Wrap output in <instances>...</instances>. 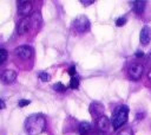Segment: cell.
I'll return each instance as SVG.
<instances>
[{"label": "cell", "mask_w": 151, "mask_h": 135, "mask_svg": "<svg viewBox=\"0 0 151 135\" xmlns=\"http://www.w3.org/2000/svg\"><path fill=\"white\" fill-rule=\"evenodd\" d=\"M29 19H31V22H32L33 27H39L41 25V15H40V13H38V12L33 13L32 17H29Z\"/></svg>", "instance_id": "obj_14"}, {"label": "cell", "mask_w": 151, "mask_h": 135, "mask_svg": "<svg viewBox=\"0 0 151 135\" xmlns=\"http://www.w3.org/2000/svg\"><path fill=\"white\" fill-rule=\"evenodd\" d=\"M14 53L19 58H21L24 60H27V59L32 58V56H33V49L31 46H28V45H20V46H18V47L14 49Z\"/></svg>", "instance_id": "obj_4"}, {"label": "cell", "mask_w": 151, "mask_h": 135, "mask_svg": "<svg viewBox=\"0 0 151 135\" xmlns=\"http://www.w3.org/2000/svg\"><path fill=\"white\" fill-rule=\"evenodd\" d=\"M83 5H85V6H88V5H91V4H93V1L92 0H90V1H87V0H81L80 1Z\"/></svg>", "instance_id": "obj_23"}, {"label": "cell", "mask_w": 151, "mask_h": 135, "mask_svg": "<svg viewBox=\"0 0 151 135\" xmlns=\"http://www.w3.org/2000/svg\"><path fill=\"white\" fill-rule=\"evenodd\" d=\"M146 7V2L143 1V0H137V1H133V11L137 13V14H142L144 12Z\"/></svg>", "instance_id": "obj_12"}, {"label": "cell", "mask_w": 151, "mask_h": 135, "mask_svg": "<svg viewBox=\"0 0 151 135\" xmlns=\"http://www.w3.org/2000/svg\"><path fill=\"white\" fill-rule=\"evenodd\" d=\"M31 26H32L31 19L29 18H22L17 25V32L19 34H25L31 30Z\"/></svg>", "instance_id": "obj_8"}, {"label": "cell", "mask_w": 151, "mask_h": 135, "mask_svg": "<svg viewBox=\"0 0 151 135\" xmlns=\"http://www.w3.org/2000/svg\"><path fill=\"white\" fill-rule=\"evenodd\" d=\"M25 129L29 135H39L46 129V118L41 114H33L25 121Z\"/></svg>", "instance_id": "obj_1"}, {"label": "cell", "mask_w": 151, "mask_h": 135, "mask_svg": "<svg viewBox=\"0 0 151 135\" xmlns=\"http://www.w3.org/2000/svg\"><path fill=\"white\" fill-rule=\"evenodd\" d=\"M0 79L7 84L14 82L17 79V72L14 70H11V69H7L5 71H2V73L0 75Z\"/></svg>", "instance_id": "obj_9"}, {"label": "cell", "mask_w": 151, "mask_h": 135, "mask_svg": "<svg viewBox=\"0 0 151 135\" xmlns=\"http://www.w3.org/2000/svg\"><path fill=\"white\" fill-rule=\"evenodd\" d=\"M139 40H140V43L144 44V45H146V44L150 43V40H151V27H150V26L145 25V26L140 30Z\"/></svg>", "instance_id": "obj_10"}, {"label": "cell", "mask_w": 151, "mask_h": 135, "mask_svg": "<svg viewBox=\"0 0 151 135\" xmlns=\"http://www.w3.org/2000/svg\"><path fill=\"white\" fill-rule=\"evenodd\" d=\"M125 22H126V18H125V17H120V18H118V19L116 20V25H117V26H123Z\"/></svg>", "instance_id": "obj_20"}, {"label": "cell", "mask_w": 151, "mask_h": 135, "mask_svg": "<svg viewBox=\"0 0 151 135\" xmlns=\"http://www.w3.org/2000/svg\"><path fill=\"white\" fill-rule=\"evenodd\" d=\"M7 56H8V52L5 49H0V64H2L7 59Z\"/></svg>", "instance_id": "obj_15"}, {"label": "cell", "mask_w": 151, "mask_h": 135, "mask_svg": "<svg viewBox=\"0 0 151 135\" xmlns=\"http://www.w3.org/2000/svg\"><path fill=\"white\" fill-rule=\"evenodd\" d=\"M127 116H129V107L126 105H120L114 114L112 115V120L111 123L113 126L114 129H119L120 127H123L126 121H127Z\"/></svg>", "instance_id": "obj_2"}, {"label": "cell", "mask_w": 151, "mask_h": 135, "mask_svg": "<svg viewBox=\"0 0 151 135\" xmlns=\"http://www.w3.org/2000/svg\"><path fill=\"white\" fill-rule=\"evenodd\" d=\"M29 103H31L29 99H20V101L18 102V105H19V107H26V105H28Z\"/></svg>", "instance_id": "obj_21"}, {"label": "cell", "mask_w": 151, "mask_h": 135, "mask_svg": "<svg viewBox=\"0 0 151 135\" xmlns=\"http://www.w3.org/2000/svg\"><path fill=\"white\" fill-rule=\"evenodd\" d=\"M118 135H133V133H132V130L130 128H125V129L120 130L118 133Z\"/></svg>", "instance_id": "obj_19"}, {"label": "cell", "mask_w": 151, "mask_h": 135, "mask_svg": "<svg viewBox=\"0 0 151 135\" xmlns=\"http://www.w3.org/2000/svg\"><path fill=\"white\" fill-rule=\"evenodd\" d=\"M90 112L93 117L99 118L101 116H104V105L100 102H92L90 104Z\"/></svg>", "instance_id": "obj_7"}, {"label": "cell", "mask_w": 151, "mask_h": 135, "mask_svg": "<svg viewBox=\"0 0 151 135\" xmlns=\"http://www.w3.org/2000/svg\"><path fill=\"white\" fill-rule=\"evenodd\" d=\"M68 75L72 76V77L76 75V66H71V68L68 69Z\"/></svg>", "instance_id": "obj_22"}, {"label": "cell", "mask_w": 151, "mask_h": 135, "mask_svg": "<svg viewBox=\"0 0 151 135\" xmlns=\"http://www.w3.org/2000/svg\"><path fill=\"white\" fill-rule=\"evenodd\" d=\"M143 72H144V68H143V65L139 64V63H134V64H132V65L129 68V76H130V78L133 79V81H138V79L142 77Z\"/></svg>", "instance_id": "obj_6"}, {"label": "cell", "mask_w": 151, "mask_h": 135, "mask_svg": "<svg viewBox=\"0 0 151 135\" xmlns=\"http://www.w3.org/2000/svg\"><path fill=\"white\" fill-rule=\"evenodd\" d=\"M18 14L20 17L27 18V15L33 9V4L31 1H18Z\"/></svg>", "instance_id": "obj_5"}, {"label": "cell", "mask_w": 151, "mask_h": 135, "mask_svg": "<svg viewBox=\"0 0 151 135\" xmlns=\"http://www.w3.org/2000/svg\"><path fill=\"white\" fill-rule=\"evenodd\" d=\"M4 108H5V102L2 99H0V110L4 109Z\"/></svg>", "instance_id": "obj_25"}, {"label": "cell", "mask_w": 151, "mask_h": 135, "mask_svg": "<svg viewBox=\"0 0 151 135\" xmlns=\"http://www.w3.org/2000/svg\"><path fill=\"white\" fill-rule=\"evenodd\" d=\"M79 86V79L77 77H72L71 82H70V88L71 89H77Z\"/></svg>", "instance_id": "obj_16"}, {"label": "cell", "mask_w": 151, "mask_h": 135, "mask_svg": "<svg viewBox=\"0 0 151 135\" xmlns=\"http://www.w3.org/2000/svg\"><path fill=\"white\" fill-rule=\"evenodd\" d=\"M78 130H79V134L80 135H87L91 131V124L88 122H81L79 124Z\"/></svg>", "instance_id": "obj_13"}, {"label": "cell", "mask_w": 151, "mask_h": 135, "mask_svg": "<svg viewBox=\"0 0 151 135\" xmlns=\"http://www.w3.org/2000/svg\"><path fill=\"white\" fill-rule=\"evenodd\" d=\"M90 26H91L90 20L85 15H79L73 21V28L78 33H85V32H87L90 30Z\"/></svg>", "instance_id": "obj_3"}, {"label": "cell", "mask_w": 151, "mask_h": 135, "mask_svg": "<svg viewBox=\"0 0 151 135\" xmlns=\"http://www.w3.org/2000/svg\"><path fill=\"white\" fill-rule=\"evenodd\" d=\"M97 128L101 131V133H106L110 129V120L104 115L99 118H97Z\"/></svg>", "instance_id": "obj_11"}, {"label": "cell", "mask_w": 151, "mask_h": 135, "mask_svg": "<svg viewBox=\"0 0 151 135\" xmlns=\"http://www.w3.org/2000/svg\"><path fill=\"white\" fill-rule=\"evenodd\" d=\"M134 54H136V57H143L144 56V52L143 51H136Z\"/></svg>", "instance_id": "obj_24"}, {"label": "cell", "mask_w": 151, "mask_h": 135, "mask_svg": "<svg viewBox=\"0 0 151 135\" xmlns=\"http://www.w3.org/2000/svg\"><path fill=\"white\" fill-rule=\"evenodd\" d=\"M53 89H54V90H57V91H59V92H61V91H64V90L66 89V86H65L63 83L58 82V83H55V84L53 85Z\"/></svg>", "instance_id": "obj_18"}, {"label": "cell", "mask_w": 151, "mask_h": 135, "mask_svg": "<svg viewBox=\"0 0 151 135\" xmlns=\"http://www.w3.org/2000/svg\"><path fill=\"white\" fill-rule=\"evenodd\" d=\"M39 78H40V81H42V82H48V81L51 79V76H50L47 72H40V73H39Z\"/></svg>", "instance_id": "obj_17"}, {"label": "cell", "mask_w": 151, "mask_h": 135, "mask_svg": "<svg viewBox=\"0 0 151 135\" xmlns=\"http://www.w3.org/2000/svg\"><path fill=\"white\" fill-rule=\"evenodd\" d=\"M147 77H149V79L151 81V70H150V71L147 72Z\"/></svg>", "instance_id": "obj_26"}]
</instances>
